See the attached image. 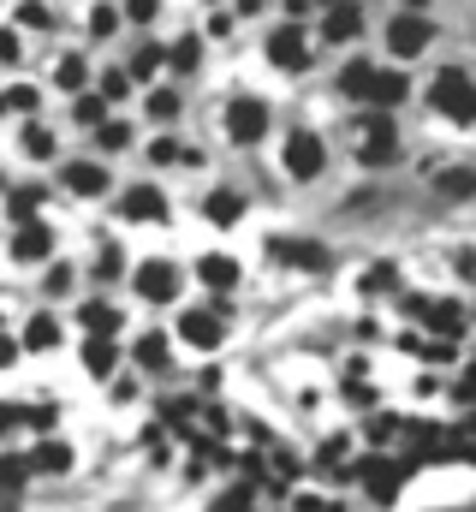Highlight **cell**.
Segmentation results:
<instances>
[{
    "mask_svg": "<svg viewBox=\"0 0 476 512\" xmlns=\"http://www.w3.org/2000/svg\"><path fill=\"white\" fill-rule=\"evenodd\" d=\"M352 137H357V161H369V167H387L399 155V131H393L387 114H363Z\"/></svg>",
    "mask_w": 476,
    "mask_h": 512,
    "instance_id": "6da1fadb",
    "label": "cell"
},
{
    "mask_svg": "<svg viewBox=\"0 0 476 512\" xmlns=\"http://www.w3.org/2000/svg\"><path fill=\"white\" fill-rule=\"evenodd\" d=\"M429 42H435V24H429V18H417V12H399V18L387 24V48H393L399 60H417Z\"/></svg>",
    "mask_w": 476,
    "mask_h": 512,
    "instance_id": "7a4b0ae2",
    "label": "cell"
},
{
    "mask_svg": "<svg viewBox=\"0 0 476 512\" xmlns=\"http://www.w3.org/2000/svg\"><path fill=\"white\" fill-rule=\"evenodd\" d=\"M322 161H328V155H322V137H316V131H292V137H286V173H292V179H316Z\"/></svg>",
    "mask_w": 476,
    "mask_h": 512,
    "instance_id": "3957f363",
    "label": "cell"
},
{
    "mask_svg": "<svg viewBox=\"0 0 476 512\" xmlns=\"http://www.w3.org/2000/svg\"><path fill=\"white\" fill-rule=\"evenodd\" d=\"M227 131H233V143H256V137L268 131V102L238 96L233 108H227Z\"/></svg>",
    "mask_w": 476,
    "mask_h": 512,
    "instance_id": "277c9868",
    "label": "cell"
},
{
    "mask_svg": "<svg viewBox=\"0 0 476 512\" xmlns=\"http://www.w3.org/2000/svg\"><path fill=\"white\" fill-rule=\"evenodd\" d=\"M268 60H274L280 72H304V66H310V42H304L298 30H274V36H268Z\"/></svg>",
    "mask_w": 476,
    "mask_h": 512,
    "instance_id": "5b68a950",
    "label": "cell"
},
{
    "mask_svg": "<svg viewBox=\"0 0 476 512\" xmlns=\"http://www.w3.org/2000/svg\"><path fill=\"white\" fill-rule=\"evenodd\" d=\"M137 292H143L149 304H167V298L179 292V268H173V262H143V268H137Z\"/></svg>",
    "mask_w": 476,
    "mask_h": 512,
    "instance_id": "8992f818",
    "label": "cell"
},
{
    "mask_svg": "<svg viewBox=\"0 0 476 512\" xmlns=\"http://www.w3.org/2000/svg\"><path fill=\"white\" fill-rule=\"evenodd\" d=\"M179 334H185L197 352H215V346H221V310H185V316H179Z\"/></svg>",
    "mask_w": 476,
    "mask_h": 512,
    "instance_id": "52a82bcc",
    "label": "cell"
},
{
    "mask_svg": "<svg viewBox=\"0 0 476 512\" xmlns=\"http://www.w3.org/2000/svg\"><path fill=\"white\" fill-rule=\"evenodd\" d=\"M274 262H286V268H328V251L322 245H310V239H274Z\"/></svg>",
    "mask_w": 476,
    "mask_h": 512,
    "instance_id": "ba28073f",
    "label": "cell"
},
{
    "mask_svg": "<svg viewBox=\"0 0 476 512\" xmlns=\"http://www.w3.org/2000/svg\"><path fill=\"white\" fill-rule=\"evenodd\" d=\"M471 90H476V84L465 78V72H441V78H435V90H429V102H435V108H441V114L453 120V108H459V102H465Z\"/></svg>",
    "mask_w": 476,
    "mask_h": 512,
    "instance_id": "9c48e42d",
    "label": "cell"
},
{
    "mask_svg": "<svg viewBox=\"0 0 476 512\" xmlns=\"http://www.w3.org/2000/svg\"><path fill=\"white\" fill-rule=\"evenodd\" d=\"M435 197H447V203L476 197V167H441V173H435Z\"/></svg>",
    "mask_w": 476,
    "mask_h": 512,
    "instance_id": "30bf717a",
    "label": "cell"
},
{
    "mask_svg": "<svg viewBox=\"0 0 476 512\" xmlns=\"http://www.w3.org/2000/svg\"><path fill=\"white\" fill-rule=\"evenodd\" d=\"M66 185H72L78 197H102V191H108V167H102V161H72V167H66Z\"/></svg>",
    "mask_w": 476,
    "mask_h": 512,
    "instance_id": "8fae6325",
    "label": "cell"
},
{
    "mask_svg": "<svg viewBox=\"0 0 476 512\" xmlns=\"http://www.w3.org/2000/svg\"><path fill=\"white\" fill-rule=\"evenodd\" d=\"M119 209H125L131 221H161V215H167V203H161V191H155V185H131Z\"/></svg>",
    "mask_w": 476,
    "mask_h": 512,
    "instance_id": "7c38bea8",
    "label": "cell"
},
{
    "mask_svg": "<svg viewBox=\"0 0 476 512\" xmlns=\"http://www.w3.org/2000/svg\"><path fill=\"white\" fill-rule=\"evenodd\" d=\"M197 280L215 286V292H233L238 286V262L233 256H203V262H197Z\"/></svg>",
    "mask_w": 476,
    "mask_h": 512,
    "instance_id": "4fadbf2b",
    "label": "cell"
},
{
    "mask_svg": "<svg viewBox=\"0 0 476 512\" xmlns=\"http://www.w3.org/2000/svg\"><path fill=\"white\" fill-rule=\"evenodd\" d=\"M357 30H363L357 0H334V12H328V42H352Z\"/></svg>",
    "mask_w": 476,
    "mask_h": 512,
    "instance_id": "5bb4252c",
    "label": "cell"
},
{
    "mask_svg": "<svg viewBox=\"0 0 476 512\" xmlns=\"http://www.w3.org/2000/svg\"><path fill=\"white\" fill-rule=\"evenodd\" d=\"M375 72H381V66H369V60H352V66L340 72V96H352V102H369V90H375Z\"/></svg>",
    "mask_w": 476,
    "mask_h": 512,
    "instance_id": "9a60e30c",
    "label": "cell"
},
{
    "mask_svg": "<svg viewBox=\"0 0 476 512\" xmlns=\"http://www.w3.org/2000/svg\"><path fill=\"white\" fill-rule=\"evenodd\" d=\"M48 251H54V233H48V227H36V221H30V227L18 233V245H12V256H18V262H42Z\"/></svg>",
    "mask_w": 476,
    "mask_h": 512,
    "instance_id": "2e32d148",
    "label": "cell"
},
{
    "mask_svg": "<svg viewBox=\"0 0 476 512\" xmlns=\"http://www.w3.org/2000/svg\"><path fill=\"white\" fill-rule=\"evenodd\" d=\"M429 328H435L441 340H453V334L465 328V304H453V298H441V304H429Z\"/></svg>",
    "mask_w": 476,
    "mask_h": 512,
    "instance_id": "e0dca14e",
    "label": "cell"
},
{
    "mask_svg": "<svg viewBox=\"0 0 476 512\" xmlns=\"http://www.w3.org/2000/svg\"><path fill=\"white\" fill-rule=\"evenodd\" d=\"M363 477H369V495H375V501H393V495H399L405 465H363Z\"/></svg>",
    "mask_w": 476,
    "mask_h": 512,
    "instance_id": "ac0fdd59",
    "label": "cell"
},
{
    "mask_svg": "<svg viewBox=\"0 0 476 512\" xmlns=\"http://www.w3.org/2000/svg\"><path fill=\"white\" fill-rule=\"evenodd\" d=\"M405 90H411V84H405L399 72H375V90H369L375 114H381V108H393V102H405Z\"/></svg>",
    "mask_w": 476,
    "mask_h": 512,
    "instance_id": "d6986e66",
    "label": "cell"
},
{
    "mask_svg": "<svg viewBox=\"0 0 476 512\" xmlns=\"http://www.w3.org/2000/svg\"><path fill=\"white\" fill-rule=\"evenodd\" d=\"M30 471H72V447L66 441H42L30 453Z\"/></svg>",
    "mask_w": 476,
    "mask_h": 512,
    "instance_id": "ffe728a7",
    "label": "cell"
},
{
    "mask_svg": "<svg viewBox=\"0 0 476 512\" xmlns=\"http://www.w3.org/2000/svg\"><path fill=\"white\" fill-rule=\"evenodd\" d=\"M238 215H244V197H233V191H209V221H215V227H233Z\"/></svg>",
    "mask_w": 476,
    "mask_h": 512,
    "instance_id": "44dd1931",
    "label": "cell"
},
{
    "mask_svg": "<svg viewBox=\"0 0 476 512\" xmlns=\"http://www.w3.org/2000/svg\"><path fill=\"white\" fill-rule=\"evenodd\" d=\"M24 346H30V352H54V346H60V328H54V316H36V322L24 328Z\"/></svg>",
    "mask_w": 476,
    "mask_h": 512,
    "instance_id": "7402d4cb",
    "label": "cell"
},
{
    "mask_svg": "<svg viewBox=\"0 0 476 512\" xmlns=\"http://www.w3.org/2000/svg\"><path fill=\"white\" fill-rule=\"evenodd\" d=\"M84 328H90L96 340H108V334L119 328V310L114 304H84Z\"/></svg>",
    "mask_w": 476,
    "mask_h": 512,
    "instance_id": "603a6c76",
    "label": "cell"
},
{
    "mask_svg": "<svg viewBox=\"0 0 476 512\" xmlns=\"http://www.w3.org/2000/svg\"><path fill=\"white\" fill-rule=\"evenodd\" d=\"M84 364H90L96 376H108V370H114V364H119L114 340H90V346H84Z\"/></svg>",
    "mask_w": 476,
    "mask_h": 512,
    "instance_id": "cb8c5ba5",
    "label": "cell"
},
{
    "mask_svg": "<svg viewBox=\"0 0 476 512\" xmlns=\"http://www.w3.org/2000/svg\"><path fill=\"white\" fill-rule=\"evenodd\" d=\"M84 78H90V66H84V60H78V54H66V60H60V66H54V84H60V90H78V84H84Z\"/></svg>",
    "mask_w": 476,
    "mask_h": 512,
    "instance_id": "d4e9b609",
    "label": "cell"
},
{
    "mask_svg": "<svg viewBox=\"0 0 476 512\" xmlns=\"http://www.w3.org/2000/svg\"><path fill=\"white\" fill-rule=\"evenodd\" d=\"M137 364H143V370H167V346H161V334H143V340H137Z\"/></svg>",
    "mask_w": 476,
    "mask_h": 512,
    "instance_id": "484cf974",
    "label": "cell"
},
{
    "mask_svg": "<svg viewBox=\"0 0 476 512\" xmlns=\"http://www.w3.org/2000/svg\"><path fill=\"white\" fill-rule=\"evenodd\" d=\"M24 155L48 161V155H54V131H48V126H24Z\"/></svg>",
    "mask_w": 476,
    "mask_h": 512,
    "instance_id": "4316f807",
    "label": "cell"
},
{
    "mask_svg": "<svg viewBox=\"0 0 476 512\" xmlns=\"http://www.w3.org/2000/svg\"><path fill=\"white\" fill-rule=\"evenodd\" d=\"M24 477H30V459L6 453V459H0V489H24Z\"/></svg>",
    "mask_w": 476,
    "mask_h": 512,
    "instance_id": "83f0119b",
    "label": "cell"
},
{
    "mask_svg": "<svg viewBox=\"0 0 476 512\" xmlns=\"http://www.w3.org/2000/svg\"><path fill=\"white\" fill-rule=\"evenodd\" d=\"M161 54H167V48H155V42H143V48L131 54V72H137V78H149V72L161 66Z\"/></svg>",
    "mask_w": 476,
    "mask_h": 512,
    "instance_id": "f1b7e54d",
    "label": "cell"
},
{
    "mask_svg": "<svg viewBox=\"0 0 476 512\" xmlns=\"http://www.w3.org/2000/svg\"><path fill=\"white\" fill-rule=\"evenodd\" d=\"M411 352H423L429 364H447L453 358V340H411Z\"/></svg>",
    "mask_w": 476,
    "mask_h": 512,
    "instance_id": "f546056e",
    "label": "cell"
},
{
    "mask_svg": "<svg viewBox=\"0 0 476 512\" xmlns=\"http://www.w3.org/2000/svg\"><path fill=\"white\" fill-rule=\"evenodd\" d=\"M149 114H155V120H173V114H179V96H173V90H155V96H149Z\"/></svg>",
    "mask_w": 476,
    "mask_h": 512,
    "instance_id": "4dcf8cb0",
    "label": "cell"
},
{
    "mask_svg": "<svg viewBox=\"0 0 476 512\" xmlns=\"http://www.w3.org/2000/svg\"><path fill=\"white\" fill-rule=\"evenodd\" d=\"M114 30H119V12L96 6V12H90V36H114Z\"/></svg>",
    "mask_w": 476,
    "mask_h": 512,
    "instance_id": "1f68e13d",
    "label": "cell"
},
{
    "mask_svg": "<svg viewBox=\"0 0 476 512\" xmlns=\"http://www.w3.org/2000/svg\"><path fill=\"white\" fill-rule=\"evenodd\" d=\"M96 143H102V149H125V143H131V126H119V120H108Z\"/></svg>",
    "mask_w": 476,
    "mask_h": 512,
    "instance_id": "d6a6232c",
    "label": "cell"
},
{
    "mask_svg": "<svg viewBox=\"0 0 476 512\" xmlns=\"http://www.w3.org/2000/svg\"><path fill=\"white\" fill-rule=\"evenodd\" d=\"M197 48H203V42H197V36H185V42L173 48V66H179V72H191V66H197Z\"/></svg>",
    "mask_w": 476,
    "mask_h": 512,
    "instance_id": "836d02e7",
    "label": "cell"
},
{
    "mask_svg": "<svg viewBox=\"0 0 476 512\" xmlns=\"http://www.w3.org/2000/svg\"><path fill=\"white\" fill-rule=\"evenodd\" d=\"M6 108H18V114H30V108H36V90H30V84H18V90H6Z\"/></svg>",
    "mask_w": 476,
    "mask_h": 512,
    "instance_id": "e575fe53",
    "label": "cell"
},
{
    "mask_svg": "<svg viewBox=\"0 0 476 512\" xmlns=\"http://www.w3.org/2000/svg\"><path fill=\"white\" fill-rule=\"evenodd\" d=\"M149 155H155V161H185V149H179L173 137H155V143H149Z\"/></svg>",
    "mask_w": 476,
    "mask_h": 512,
    "instance_id": "d590c367",
    "label": "cell"
},
{
    "mask_svg": "<svg viewBox=\"0 0 476 512\" xmlns=\"http://www.w3.org/2000/svg\"><path fill=\"white\" fill-rule=\"evenodd\" d=\"M161 12V0H125V18H137V24H149Z\"/></svg>",
    "mask_w": 476,
    "mask_h": 512,
    "instance_id": "8d00e7d4",
    "label": "cell"
},
{
    "mask_svg": "<svg viewBox=\"0 0 476 512\" xmlns=\"http://www.w3.org/2000/svg\"><path fill=\"white\" fill-rule=\"evenodd\" d=\"M78 120H84V126H102V102H96V96H84V102H78Z\"/></svg>",
    "mask_w": 476,
    "mask_h": 512,
    "instance_id": "74e56055",
    "label": "cell"
},
{
    "mask_svg": "<svg viewBox=\"0 0 476 512\" xmlns=\"http://www.w3.org/2000/svg\"><path fill=\"white\" fill-rule=\"evenodd\" d=\"M0 60H6V66H12V60H24V48H18V36H12V30H0Z\"/></svg>",
    "mask_w": 476,
    "mask_h": 512,
    "instance_id": "f35d334b",
    "label": "cell"
},
{
    "mask_svg": "<svg viewBox=\"0 0 476 512\" xmlns=\"http://www.w3.org/2000/svg\"><path fill=\"white\" fill-rule=\"evenodd\" d=\"M346 399H352V405H375V387H369V382H357V376H352V387H346Z\"/></svg>",
    "mask_w": 476,
    "mask_h": 512,
    "instance_id": "ab89813d",
    "label": "cell"
},
{
    "mask_svg": "<svg viewBox=\"0 0 476 512\" xmlns=\"http://www.w3.org/2000/svg\"><path fill=\"white\" fill-rule=\"evenodd\" d=\"M102 96H108V102L125 96V72H108V78H102Z\"/></svg>",
    "mask_w": 476,
    "mask_h": 512,
    "instance_id": "60d3db41",
    "label": "cell"
},
{
    "mask_svg": "<svg viewBox=\"0 0 476 512\" xmlns=\"http://www.w3.org/2000/svg\"><path fill=\"white\" fill-rule=\"evenodd\" d=\"M36 197H42V191H18V197H12V215H30V209H36Z\"/></svg>",
    "mask_w": 476,
    "mask_h": 512,
    "instance_id": "b9f144b4",
    "label": "cell"
},
{
    "mask_svg": "<svg viewBox=\"0 0 476 512\" xmlns=\"http://www.w3.org/2000/svg\"><path fill=\"white\" fill-rule=\"evenodd\" d=\"M244 501H250V495H244V489H233V495H227V501H221L215 512H244Z\"/></svg>",
    "mask_w": 476,
    "mask_h": 512,
    "instance_id": "7bdbcfd3",
    "label": "cell"
},
{
    "mask_svg": "<svg viewBox=\"0 0 476 512\" xmlns=\"http://www.w3.org/2000/svg\"><path fill=\"white\" fill-rule=\"evenodd\" d=\"M6 364H18V346H12V340L0 334V370H6Z\"/></svg>",
    "mask_w": 476,
    "mask_h": 512,
    "instance_id": "ee69618b",
    "label": "cell"
},
{
    "mask_svg": "<svg viewBox=\"0 0 476 512\" xmlns=\"http://www.w3.org/2000/svg\"><path fill=\"white\" fill-rule=\"evenodd\" d=\"M0 108H6V96H0Z\"/></svg>",
    "mask_w": 476,
    "mask_h": 512,
    "instance_id": "f6af8a7d",
    "label": "cell"
}]
</instances>
